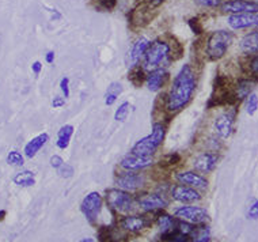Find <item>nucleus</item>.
<instances>
[{
	"label": "nucleus",
	"mask_w": 258,
	"mask_h": 242,
	"mask_svg": "<svg viewBox=\"0 0 258 242\" xmlns=\"http://www.w3.org/2000/svg\"><path fill=\"white\" fill-rule=\"evenodd\" d=\"M197 86V77L195 68L185 64L175 75L173 85L166 95V112L169 114L178 113L190 102Z\"/></svg>",
	"instance_id": "nucleus-1"
},
{
	"label": "nucleus",
	"mask_w": 258,
	"mask_h": 242,
	"mask_svg": "<svg viewBox=\"0 0 258 242\" xmlns=\"http://www.w3.org/2000/svg\"><path fill=\"white\" fill-rule=\"evenodd\" d=\"M171 53H174L173 45L170 44L169 41L156 38L150 42L146 50V54L143 57V70L150 72L156 68L163 67L166 63H170L171 60H174Z\"/></svg>",
	"instance_id": "nucleus-2"
},
{
	"label": "nucleus",
	"mask_w": 258,
	"mask_h": 242,
	"mask_svg": "<svg viewBox=\"0 0 258 242\" xmlns=\"http://www.w3.org/2000/svg\"><path fill=\"white\" fill-rule=\"evenodd\" d=\"M234 42V34L228 30H216L205 38L204 53L211 62H218L226 56Z\"/></svg>",
	"instance_id": "nucleus-3"
},
{
	"label": "nucleus",
	"mask_w": 258,
	"mask_h": 242,
	"mask_svg": "<svg viewBox=\"0 0 258 242\" xmlns=\"http://www.w3.org/2000/svg\"><path fill=\"white\" fill-rule=\"evenodd\" d=\"M166 135V127L162 123H154L151 134L138 140L132 147V154L142 155V157H152L156 153V150L163 143Z\"/></svg>",
	"instance_id": "nucleus-4"
},
{
	"label": "nucleus",
	"mask_w": 258,
	"mask_h": 242,
	"mask_svg": "<svg viewBox=\"0 0 258 242\" xmlns=\"http://www.w3.org/2000/svg\"><path fill=\"white\" fill-rule=\"evenodd\" d=\"M236 120V106L230 105L228 109L223 110L220 114L215 117L214 120V132L219 139L227 140L234 132Z\"/></svg>",
	"instance_id": "nucleus-5"
},
{
	"label": "nucleus",
	"mask_w": 258,
	"mask_h": 242,
	"mask_svg": "<svg viewBox=\"0 0 258 242\" xmlns=\"http://www.w3.org/2000/svg\"><path fill=\"white\" fill-rule=\"evenodd\" d=\"M106 203L111 210L122 214L134 208L135 199L131 196V193L120 188L109 189L106 192Z\"/></svg>",
	"instance_id": "nucleus-6"
},
{
	"label": "nucleus",
	"mask_w": 258,
	"mask_h": 242,
	"mask_svg": "<svg viewBox=\"0 0 258 242\" xmlns=\"http://www.w3.org/2000/svg\"><path fill=\"white\" fill-rule=\"evenodd\" d=\"M80 210L90 223H95L102 210V196L98 192L89 193L80 204Z\"/></svg>",
	"instance_id": "nucleus-7"
},
{
	"label": "nucleus",
	"mask_w": 258,
	"mask_h": 242,
	"mask_svg": "<svg viewBox=\"0 0 258 242\" xmlns=\"http://www.w3.org/2000/svg\"><path fill=\"white\" fill-rule=\"evenodd\" d=\"M220 11L224 14H257L258 2L255 0H226L220 5Z\"/></svg>",
	"instance_id": "nucleus-8"
},
{
	"label": "nucleus",
	"mask_w": 258,
	"mask_h": 242,
	"mask_svg": "<svg viewBox=\"0 0 258 242\" xmlns=\"http://www.w3.org/2000/svg\"><path fill=\"white\" fill-rule=\"evenodd\" d=\"M144 184H146V175L135 173V171L125 170L120 174H117L116 177L117 187L126 192H132V191L142 188Z\"/></svg>",
	"instance_id": "nucleus-9"
},
{
	"label": "nucleus",
	"mask_w": 258,
	"mask_h": 242,
	"mask_svg": "<svg viewBox=\"0 0 258 242\" xmlns=\"http://www.w3.org/2000/svg\"><path fill=\"white\" fill-rule=\"evenodd\" d=\"M138 206L146 212H152L156 210H163L169 206V200L159 193H144L136 198Z\"/></svg>",
	"instance_id": "nucleus-10"
},
{
	"label": "nucleus",
	"mask_w": 258,
	"mask_h": 242,
	"mask_svg": "<svg viewBox=\"0 0 258 242\" xmlns=\"http://www.w3.org/2000/svg\"><path fill=\"white\" fill-rule=\"evenodd\" d=\"M175 216L191 224H201L208 219V212L203 207L182 206L175 210Z\"/></svg>",
	"instance_id": "nucleus-11"
},
{
	"label": "nucleus",
	"mask_w": 258,
	"mask_h": 242,
	"mask_svg": "<svg viewBox=\"0 0 258 242\" xmlns=\"http://www.w3.org/2000/svg\"><path fill=\"white\" fill-rule=\"evenodd\" d=\"M155 7H152L151 5H148L146 0H143L142 3L131 11L129 14V23L135 27H143L151 22V19L154 18V11L152 10Z\"/></svg>",
	"instance_id": "nucleus-12"
},
{
	"label": "nucleus",
	"mask_w": 258,
	"mask_h": 242,
	"mask_svg": "<svg viewBox=\"0 0 258 242\" xmlns=\"http://www.w3.org/2000/svg\"><path fill=\"white\" fill-rule=\"evenodd\" d=\"M227 25L232 30H245V29H258L257 14H232L227 17Z\"/></svg>",
	"instance_id": "nucleus-13"
},
{
	"label": "nucleus",
	"mask_w": 258,
	"mask_h": 242,
	"mask_svg": "<svg viewBox=\"0 0 258 242\" xmlns=\"http://www.w3.org/2000/svg\"><path fill=\"white\" fill-rule=\"evenodd\" d=\"M257 82L258 81H255L253 78L247 77V75L243 78H239V79L235 82L234 87L231 89L235 102L238 103L242 102V101H245L251 93H254V87L257 85Z\"/></svg>",
	"instance_id": "nucleus-14"
},
{
	"label": "nucleus",
	"mask_w": 258,
	"mask_h": 242,
	"mask_svg": "<svg viewBox=\"0 0 258 242\" xmlns=\"http://www.w3.org/2000/svg\"><path fill=\"white\" fill-rule=\"evenodd\" d=\"M169 71H167L165 67L152 70V71H150L147 74L146 86H147V89L150 90V91L156 93V91H159L160 89H163V86L166 85V82L169 81Z\"/></svg>",
	"instance_id": "nucleus-15"
},
{
	"label": "nucleus",
	"mask_w": 258,
	"mask_h": 242,
	"mask_svg": "<svg viewBox=\"0 0 258 242\" xmlns=\"http://www.w3.org/2000/svg\"><path fill=\"white\" fill-rule=\"evenodd\" d=\"M152 157H142V155H136V154H129L121 161L120 166L124 170L129 171H138L147 169L152 166Z\"/></svg>",
	"instance_id": "nucleus-16"
},
{
	"label": "nucleus",
	"mask_w": 258,
	"mask_h": 242,
	"mask_svg": "<svg viewBox=\"0 0 258 242\" xmlns=\"http://www.w3.org/2000/svg\"><path fill=\"white\" fill-rule=\"evenodd\" d=\"M219 155L212 151H207L200 155H197L193 159V167L195 170H199L201 173H211L215 170V167L218 165Z\"/></svg>",
	"instance_id": "nucleus-17"
},
{
	"label": "nucleus",
	"mask_w": 258,
	"mask_h": 242,
	"mask_svg": "<svg viewBox=\"0 0 258 242\" xmlns=\"http://www.w3.org/2000/svg\"><path fill=\"white\" fill-rule=\"evenodd\" d=\"M170 193H171V198L179 203H193L201 199V195L196 189L185 187L183 184L174 185Z\"/></svg>",
	"instance_id": "nucleus-18"
},
{
	"label": "nucleus",
	"mask_w": 258,
	"mask_h": 242,
	"mask_svg": "<svg viewBox=\"0 0 258 242\" xmlns=\"http://www.w3.org/2000/svg\"><path fill=\"white\" fill-rule=\"evenodd\" d=\"M150 222L146 216L143 215H128L121 220V230L129 231V233H140L142 230L147 227Z\"/></svg>",
	"instance_id": "nucleus-19"
},
{
	"label": "nucleus",
	"mask_w": 258,
	"mask_h": 242,
	"mask_svg": "<svg viewBox=\"0 0 258 242\" xmlns=\"http://www.w3.org/2000/svg\"><path fill=\"white\" fill-rule=\"evenodd\" d=\"M175 178L178 183L183 185H190L191 188L205 189L208 187V181L201 174H197L195 171H181L175 174Z\"/></svg>",
	"instance_id": "nucleus-20"
},
{
	"label": "nucleus",
	"mask_w": 258,
	"mask_h": 242,
	"mask_svg": "<svg viewBox=\"0 0 258 242\" xmlns=\"http://www.w3.org/2000/svg\"><path fill=\"white\" fill-rule=\"evenodd\" d=\"M239 49L246 57L258 54V30L247 33L240 38Z\"/></svg>",
	"instance_id": "nucleus-21"
},
{
	"label": "nucleus",
	"mask_w": 258,
	"mask_h": 242,
	"mask_svg": "<svg viewBox=\"0 0 258 242\" xmlns=\"http://www.w3.org/2000/svg\"><path fill=\"white\" fill-rule=\"evenodd\" d=\"M148 45H150V41L146 37H140V38L135 41V44L132 45V49L129 52V64H131V67L139 66L140 60H143L144 54H146Z\"/></svg>",
	"instance_id": "nucleus-22"
},
{
	"label": "nucleus",
	"mask_w": 258,
	"mask_h": 242,
	"mask_svg": "<svg viewBox=\"0 0 258 242\" xmlns=\"http://www.w3.org/2000/svg\"><path fill=\"white\" fill-rule=\"evenodd\" d=\"M48 140H49V135L44 132V134H40L36 138H33L30 142H27V144L25 146V150H23V153L26 155L27 158H34L37 154L40 153V150L44 147L45 144L48 143Z\"/></svg>",
	"instance_id": "nucleus-23"
},
{
	"label": "nucleus",
	"mask_w": 258,
	"mask_h": 242,
	"mask_svg": "<svg viewBox=\"0 0 258 242\" xmlns=\"http://www.w3.org/2000/svg\"><path fill=\"white\" fill-rule=\"evenodd\" d=\"M75 132V128L71 126V124H67V126H62L60 130H58L57 134V142H56V146H57L60 150H66L70 146V142L72 139V135Z\"/></svg>",
	"instance_id": "nucleus-24"
},
{
	"label": "nucleus",
	"mask_w": 258,
	"mask_h": 242,
	"mask_svg": "<svg viewBox=\"0 0 258 242\" xmlns=\"http://www.w3.org/2000/svg\"><path fill=\"white\" fill-rule=\"evenodd\" d=\"M156 223H158V227L162 231V234H169L171 231H174V227H175V219L173 216L167 215L165 212H159L156 215Z\"/></svg>",
	"instance_id": "nucleus-25"
},
{
	"label": "nucleus",
	"mask_w": 258,
	"mask_h": 242,
	"mask_svg": "<svg viewBox=\"0 0 258 242\" xmlns=\"http://www.w3.org/2000/svg\"><path fill=\"white\" fill-rule=\"evenodd\" d=\"M122 91H124V87L121 83L118 82H113L109 85L107 87L106 93H105V105L106 106H111L113 103L116 102L117 98L122 94Z\"/></svg>",
	"instance_id": "nucleus-26"
},
{
	"label": "nucleus",
	"mask_w": 258,
	"mask_h": 242,
	"mask_svg": "<svg viewBox=\"0 0 258 242\" xmlns=\"http://www.w3.org/2000/svg\"><path fill=\"white\" fill-rule=\"evenodd\" d=\"M146 71L143 70V67L140 66H135V67L131 68V71L128 74V81L135 86V87H140V86L146 82Z\"/></svg>",
	"instance_id": "nucleus-27"
},
{
	"label": "nucleus",
	"mask_w": 258,
	"mask_h": 242,
	"mask_svg": "<svg viewBox=\"0 0 258 242\" xmlns=\"http://www.w3.org/2000/svg\"><path fill=\"white\" fill-rule=\"evenodd\" d=\"M14 183L19 187H33L36 184V175L30 170H23L14 177Z\"/></svg>",
	"instance_id": "nucleus-28"
},
{
	"label": "nucleus",
	"mask_w": 258,
	"mask_h": 242,
	"mask_svg": "<svg viewBox=\"0 0 258 242\" xmlns=\"http://www.w3.org/2000/svg\"><path fill=\"white\" fill-rule=\"evenodd\" d=\"M245 72L247 77L258 81V54L247 57V62H246L245 66Z\"/></svg>",
	"instance_id": "nucleus-29"
},
{
	"label": "nucleus",
	"mask_w": 258,
	"mask_h": 242,
	"mask_svg": "<svg viewBox=\"0 0 258 242\" xmlns=\"http://www.w3.org/2000/svg\"><path fill=\"white\" fill-rule=\"evenodd\" d=\"M195 238L191 242H209L211 241V231H209L208 226L201 223L200 227L196 229L195 231Z\"/></svg>",
	"instance_id": "nucleus-30"
},
{
	"label": "nucleus",
	"mask_w": 258,
	"mask_h": 242,
	"mask_svg": "<svg viewBox=\"0 0 258 242\" xmlns=\"http://www.w3.org/2000/svg\"><path fill=\"white\" fill-rule=\"evenodd\" d=\"M245 109L249 116H254L258 110V95L255 93L251 94L245 99Z\"/></svg>",
	"instance_id": "nucleus-31"
},
{
	"label": "nucleus",
	"mask_w": 258,
	"mask_h": 242,
	"mask_svg": "<svg viewBox=\"0 0 258 242\" xmlns=\"http://www.w3.org/2000/svg\"><path fill=\"white\" fill-rule=\"evenodd\" d=\"M129 113H131V103L129 102H122L116 109V112H114V120L120 121V123H124L126 118H128Z\"/></svg>",
	"instance_id": "nucleus-32"
},
{
	"label": "nucleus",
	"mask_w": 258,
	"mask_h": 242,
	"mask_svg": "<svg viewBox=\"0 0 258 242\" xmlns=\"http://www.w3.org/2000/svg\"><path fill=\"white\" fill-rule=\"evenodd\" d=\"M7 163L13 166H23L25 163V159H23V155L17 150H13L10 151L9 155H7Z\"/></svg>",
	"instance_id": "nucleus-33"
},
{
	"label": "nucleus",
	"mask_w": 258,
	"mask_h": 242,
	"mask_svg": "<svg viewBox=\"0 0 258 242\" xmlns=\"http://www.w3.org/2000/svg\"><path fill=\"white\" fill-rule=\"evenodd\" d=\"M181 155L177 153H171V154H167L163 157V159L160 161V166H175L178 165L179 162H181Z\"/></svg>",
	"instance_id": "nucleus-34"
},
{
	"label": "nucleus",
	"mask_w": 258,
	"mask_h": 242,
	"mask_svg": "<svg viewBox=\"0 0 258 242\" xmlns=\"http://www.w3.org/2000/svg\"><path fill=\"white\" fill-rule=\"evenodd\" d=\"M57 170L58 174L61 175V177H64V178H70V177H72V174H74V167H72L71 165L66 163V162L58 167Z\"/></svg>",
	"instance_id": "nucleus-35"
},
{
	"label": "nucleus",
	"mask_w": 258,
	"mask_h": 242,
	"mask_svg": "<svg viewBox=\"0 0 258 242\" xmlns=\"http://www.w3.org/2000/svg\"><path fill=\"white\" fill-rule=\"evenodd\" d=\"M178 231L179 233H182V234H186V235H190V234H193V231H195V227H193V224L189 223V222H179L178 223Z\"/></svg>",
	"instance_id": "nucleus-36"
},
{
	"label": "nucleus",
	"mask_w": 258,
	"mask_h": 242,
	"mask_svg": "<svg viewBox=\"0 0 258 242\" xmlns=\"http://www.w3.org/2000/svg\"><path fill=\"white\" fill-rule=\"evenodd\" d=\"M60 90H61L62 97L64 98H68L70 97V79L67 77L61 78V81H60Z\"/></svg>",
	"instance_id": "nucleus-37"
},
{
	"label": "nucleus",
	"mask_w": 258,
	"mask_h": 242,
	"mask_svg": "<svg viewBox=\"0 0 258 242\" xmlns=\"http://www.w3.org/2000/svg\"><path fill=\"white\" fill-rule=\"evenodd\" d=\"M197 3L208 9H218L222 5V0H196Z\"/></svg>",
	"instance_id": "nucleus-38"
},
{
	"label": "nucleus",
	"mask_w": 258,
	"mask_h": 242,
	"mask_svg": "<svg viewBox=\"0 0 258 242\" xmlns=\"http://www.w3.org/2000/svg\"><path fill=\"white\" fill-rule=\"evenodd\" d=\"M95 2L101 9L105 10H113L117 3V0H95Z\"/></svg>",
	"instance_id": "nucleus-39"
},
{
	"label": "nucleus",
	"mask_w": 258,
	"mask_h": 242,
	"mask_svg": "<svg viewBox=\"0 0 258 242\" xmlns=\"http://www.w3.org/2000/svg\"><path fill=\"white\" fill-rule=\"evenodd\" d=\"M50 105H52V108L53 109L62 108V106L66 105V98H64V97H61V95H56V97L52 99Z\"/></svg>",
	"instance_id": "nucleus-40"
},
{
	"label": "nucleus",
	"mask_w": 258,
	"mask_h": 242,
	"mask_svg": "<svg viewBox=\"0 0 258 242\" xmlns=\"http://www.w3.org/2000/svg\"><path fill=\"white\" fill-rule=\"evenodd\" d=\"M189 26H190L191 32L195 33V34H201L203 33V27H201L200 22L197 19H190L189 21Z\"/></svg>",
	"instance_id": "nucleus-41"
},
{
	"label": "nucleus",
	"mask_w": 258,
	"mask_h": 242,
	"mask_svg": "<svg viewBox=\"0 0 258 242\" xmlns=\"http://www.w3.org/2000/svg\"><path fill=\"white\" fill-rule=\"evenodd\" d=\"M247 216L250 219H258V200L251 204V207L249 208V212H247Z\"/></svg>",
	"instance_id": "nucleus-42"
},
{
	"label": "nucleus",
	"mask_w": 258,
	"mask_h": 242,
	"mask_svg": "<svg viewBox=\"0 0 258 242\" xmlns=\"http://www.w3.org/2000/svg\"><path fill=\"white\" fill-rule=\"evenodd\" d=\"M62 163H64V159H62L60 155H53V157L50 158V166H52L53 169H58Z\"/></svg>",
	"instance_id": "nucleus-43"
},
{
	"label": "nucleus",
	"mask_w": 258,
	"mask_h": 242,
	"mask_svg": "<svg viewBox=\"0 0 258 242\" xmlns=\"http://www.w3.org/2000/svg\"><path fill=\"white\" fill-rule=\"evenodd\" d=\"M31 70H33V72L36 75H40V72L42 71V63L41 62H34V63L31 64Z\"/></svg>",
	"instance_id": "nucleus-44"
},
{
	"label": "nucleus",
	"mask_w": 258,
	"mask_h": 242,
	"mask_svg": "<svg viewBox=\"0 0 258 242\" xmlns=\"http://www.w3.org/2000/svg\"><path fill=\"white\" fill-rule=\"evenodd\" d=\"M45 60L48 64H53L54 63V52L53 50H49L48 53L45 54Z\"/></svg>",
	"instance_id": "nucleus-45"
},
{
	"label": "nucleus",
	"mask_w": 258,
	"mask_h": 242,
	"mask_svg": "<svg viewBox=\"0 0 258 242\" xmlns=\"http://www.w3.org/2000/svg\"><path fill=\"white\" fill-rule=\"evenodd\" d=\"M148 5H151L152 7H158V6H160L162 3H165L166 0H146Z\"/></svg>",
	"instance_id": "nucleus-46"
},
{
	"label": "nucleus",
	"mask_w": 258,
	"mask_h": 242,
	"mask_svg": "<svg viewBox=\"0 0 258 242\" xmlns=\"http://www.w3.org/2000/svg\"><path fill=\"white\" fill-rule=\"evenodd\" d=\"M50 13H52V15H50V18L53 19V21H57V19L61 18V14L58 13L57 10H52Z\"/></svg>",
	"instance_id": "nucleus-47"
},
{
	"label": "nucleus",
	"mask_w": 258,
	"mask_h": 242,
	"mask_svg": "<svg viewBox=\"0 0 258 242\" xmlns=\"http://www.w3.org/2000/svg\"><path fill=\"white\" fill-rule=\"evenodd\" d=\"M80 242H95V241H94V238H82Z\"/></svg>",
	"instance_id": "nucleus-48"
},
{
	"label": "nucleus",
	"mask_w": 258,
	"mask_h": 242,
	"mask_svg": "<svg viewBox=\"0 0 258 242\" xmlns=\"http://www.w3.org/2000/svg\"><path fill=\"white\" fill-rule=\"evenodd\" d=\"M5 216H6V211L2 210V211H0V220L5 219Z\"/></svg>",
	"instance_id": "nucleus-49"
},
{
	"label": "nucleus",
	"mask_w": 258,
	"mask_h": 242,
	"mask_svg": "<svg viewBox=\"0 0 258 242\" xmlns=\"http://www.w3.org/2000/svg\"><path fill=\"white\" fill-rule=\"evenodd\" d=\"M257 2H258V0H257Z\"/></svg>",
	"instance_id": "nucleus-50"
}]
</instances>
